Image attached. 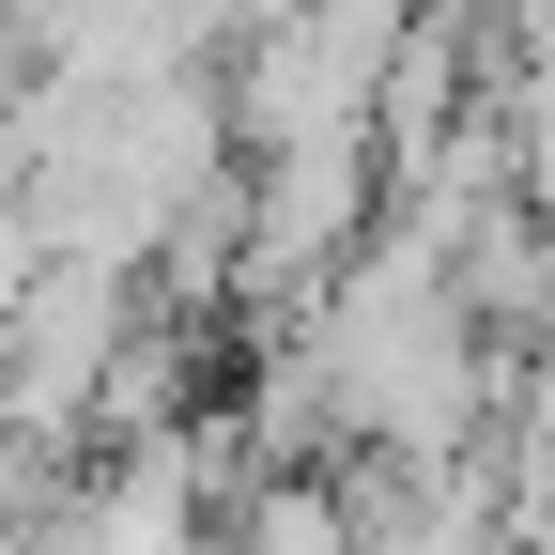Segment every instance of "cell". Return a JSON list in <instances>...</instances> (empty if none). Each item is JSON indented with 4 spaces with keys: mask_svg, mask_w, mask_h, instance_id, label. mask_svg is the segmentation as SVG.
I'll use <instances>...</instances> for the list:
<instances>
[{
    "mask_svg": "<svg viewBox=\"0 0 555 555\" xmlns=\"http://www.w3.org/2000/svg\"><path fill=\"white\" fill-rule=\"evenodd\" d=\"M540 555H555V525H540Z\"/></svg>",
    "mask_w": 555,
    "mask_h": 555,
    "instance_id": "obj_5",
    "label": "cell"
},
{
    "mask_svg": "<svg viewBox=\"0 0 555 555\" xmlns=\"http://www.w3.org/2000/svg\"><path fill=\"white\" fill-rule=\"evenodd\" d=\"M386 232V139H278L232 201V294H324Z\"/></svg>",
    "mask_w": 555,
    "mask_h": 555,
    "instance_id": "obj_2",
    "label": "cell"
},
{
    "mask_svg": "<svg viewBox=\"0 0 555 555\" xmlns=\"http://www.w3.org/2000/svg\"><path fill=\"white\" fill-rule=\"evenodd\" d=\"M232 555H356V509H339L324 478H262L247 525H232Z\"/></svg>",
    "mask_w": 555,
    "mask_h": 555,
    "instance_id": "obj_3",
    "label": "cell"
},
{
    "mask_svg": "<svg viewBox=\"0 0 555 555\" xmlns=\"http://www.w3.org/2000/svg\"><path fill=\"white\" fill-rule=\"evenodd\" d=\"M278 371L309 386V416L339 448H386V463H463L478 416H494V356H478V309L433 232H371L356 262L324 278L278 339Z\"/></svg>",
    "mask_w": 555,
    "mask_h": 555,
    "instance_id": "obj_1",
    "label": "cell"
},
{
    "mask_svg": "<svg viewBox=\"0 0 555 555\" xmlns=\"http://www.w3.org/2000/svg\"><path fill=\"white\" fill-rule=\"evenodd\" d=\"M509 201H525V232L555 247V93H509Z\"/></svg>",
    "mask_w": 555,
    "mask_h": 555,
    "instance_id": "obj_4",
    "label": "cell"
}]
</instances>
